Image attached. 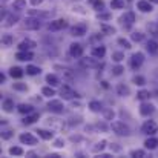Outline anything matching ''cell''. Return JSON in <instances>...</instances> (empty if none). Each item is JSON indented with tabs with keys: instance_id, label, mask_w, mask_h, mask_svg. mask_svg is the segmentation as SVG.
Listing matches in <instances>:
<instances>
[{
	"instance_id": "cell-51",
	"label": "cell",
	"mask_w": 158,
	"mask_h": 158,
	"mask_svg": "<svg viewBox=\"0 0 158 158\" xmlns=\"http://www.w3.org/2000/svg\"><path fill=\"white\" fill-rule=\"evenodd\" d=\"M109 148H110V151H115V152H120V151H121V148H120L118 144H115V143L109 144Z\"/></svg>"
},
{
	"instance_id": "cell-52",
	"label": "cell",
	"mask_w": 158,
	"mask_h": 158,
	"mask_svg": "<svg viewBox=\"0 0 158 158\" xmlns=\"http://www.w3.org/2000/svg\"><path fill=\"white\" fill-rule=\"evenodd\" d=\"M29 3H31L32 6H39V5L43 3V0H29Z\"/></svg>"
},
{
	"instance_id": "cell-4",
	"label": "cell",
	"mask_w": 158,
	"mask_h": 158,
	"mask_svg": "<svg viewBox=\"0 0 158 158\" xmlns=\"http://www.w3.org/2000/svg\"><path fill=\"white\" fill-rule=\"evenodd\" d=\"M100 58H97V57H86V58H81V66H85V68H95V69H100V68H103V63H100L98 61Z\"/></svg>"
},
{
	"instance_id": "cell-36",
	"label": "cell",
	"mask_w": 158,
	"mask_h": 158,
	"mask_svg": "<svg viewBox=\"0 0 158 158\" xmlns=\"http://www.w3.org/2000/svg\"><path fill=\"white\" fill-rule=\"evenodd\" d=\"M42 94L45 95V97H54L55 95V91H54V86H45L43 89H42Z\"/></svg>"
},
{
	"instance_id": "cell-37",
	"label": "cell",
	"mask_w": 158,
	"mask_h": 158,
	"mask_svg": "<svg viewBox=\"0 0 158 158\" xmlns=\"http://www.w3.org/2000/svg\"><path fill=\"white\" fill-rule=\"evenodd\" d=\"M131 39H132L134 42L140 43V42H143V40H144V34H143V32H138V31H135V32H132V34H131Z\"/></svg>"
},
{
	"instance_id": "cell-29",
	"label": "cell",
	"mask_w": 158,
	"mask_h": 158,
	"mask_svg": "<svg viewBox=\"0 0 158 158\" xmlns=\"http://www.w3.org/2000/svg\"><path fill=\"white\" fill-rule=\"evenodd\" d=\"M2 107H3V110L5 112H12L14 110V102L11 100V98H6V100H3V105H2Z\"/></svg>"
},
{
	"instance_id": "cell-2",
	"label": "cell",
	"mask_w": 158,
	"mask_h": 158,
	"mask_svg": "<svg viewBox=\"0 0 158 158\" xmlns=\"http://www.w3.org/2000/svg\"><path fill=\"white\" fill-rule=\"evenodd\" d=\"M40 26H42L40 19H35V17H32V15L26 17L25 22H23V28H25V29H29V31H37V29H40Z\"/></svg>"
},
{
	"instance_id": "cell-58",
	"label": "cell",
	"mask_w": 158,
	"mask_h": 158,
	"mask_svg": "<svg viewBox=\"0 0 158 158\" xmlns=\"http://www.w3.org/2000/svg\"><path fill=\"white\" fill-rule=\"evenodd\" d=\"M98 127H100L102 131H106V126H105V123H102V124H98Z\"/></svg>"
},
{
	"instance_id": "cell-56",
	"label": "cell",
	"mask_w": 158,
	"mask_h": 158,
	"mask_svg": "<svg viewBox=\"0 0 158 158\" xmlns=\"http://www.w3.org/2000/svg\"><path fill=\"white\" fill-rule=\"evenodd\" d=\"M48 158H60V155H58V154H49Z\"/></svg>"
},
{
	"instance_id": "cell-31",
	"label": "cell",
	"mask_w": 158,
	"mask_h": 158,
	"mask_svg": "<svg viewBox=\"0 0 158 158\" xmlns=\"http://www.w3.org/2000/svg\"><path fill=\"white\" fill-rule=\"evenodd\" d=\"M40 72H42V69H40L39 66H34V64L26 66V74H28V75H39Z\"/></svg>"
},
{
	"instance_id": "cell-20",
	"label": "cell",
	"mask_w": 158,
	"mask_h": 158,
	"mask_svg": "<svg viewBox=\"0 0 158 158\" xmlns=\"http://www.w3.org/2000/svg\"><path fill=\"white\" fill-rule=\"evenodd\" d=\"M105 54H106V48L102 46V45H97V46L92 48V51H91V55H94V57H97V58H103Z\"/></svg>"
},
{
	"instance_id": "cell-35",
	"label": "cell",
	"mask_w": 158,
	"mask_h": 158,
	"mask_svg": "<svg viewBox=\"0 0 158 158\" xmlns=\"http://www.w3.org/2000/svg\"><path fill=\"white\" fill-rule=\"evenodd\" d=\"M17 110H19L20 114H31L34 109H32L31 105H19L17 106Z\"/></svg>"
},
{
	"instance_id": "cell-3",
	"label": "cell",
	"mask_w": 158,
	"mask_h": 158,
	"mask_svg": "<svg viewBox=\"0 0 158 158\" xmlns=\"http://www.w3.org/2000/svg\"><path fill=\"white\" fill-rule=\"evenodd\" d=\"M141 132L146 134V135H155L158 132V124L154 121V120H148L143 123L141 126Z\"/></svg>"
},
{
	"instance_id": "cell-15",
	"label": "cell",
	"mask_w": 158,
	"mask_h": 158,
	"mask_svg": "<svg viewBox=\"0 0 158 158\" xmlns=\"http://www.w3.org/2000/svg\"><path fill=\"white\" fill-rule=\"evenodd\" d=\"M154 112H155V106L152 105V103H141V106H140V114L143 117H149Z\"/></svg>"
},
{
	"instance_id": "cell-48",
	"label": "cell",
	"mask_w": 158,
	"mask_h": 158,
	"mask_svg": "<svg viewBox=\"0 0 158 158\" xmlns=\"http://www.w3.org/2000/svg\"><path fill=\"white\" fill-rule=\"evenodd\" d=\"M123 58H124V54L123 52H114L112 54V60H114V61H117V63H120Z\"/></svg>"
},
{
	"instance_id": "cell-27",
	"label": "cell",
	"mask_w": 158,
	"mask_h": 158,
	"mask_svg": "<svg viewBox=\"0 0 158 158\" xmlns=\"http://www.w3.org/2000/svg\"><path fill=\"white\" fill-rule=\"evenodd\" d=\"M12 42H14V39H12L11 34H3L2 35V46H5V48L12 46Z\"/></svg>"
},
{
	"instance_id": "cell-39",
	"label": "cell",
	"mask_w": 158,
	"mask_h": 158,
	"mask_svg": "<svg viewBox=\"0 0 158 158\" xmlns=\"http://www.w3.org/2000/svg\"><path fill=\"white\" fill-rule=\"evenodd\" d=\"M149 97H151V92H149V91H144V89H141V91L137 94V98H138V100H141V102L149 100Z\"/></svg>"
},
{
	"instance_id": "cell-53",
	"label": "cell",
	"mask_w": 158,
	"mask_h": 158,
	"mask_svg": "<svg viewBox=\"0 0 158 158\" xmlns=\"http://www.w3.org/2000/svg\"><path fill=\"white\" fill-rule=\"evenodd\" d=\"M98 19H102V20H109V19H110V14H98Z\"/></svg>"
},
{
	"instance_id": "cell-45",
	"label": "cell",
	"mask_w": 158,
	"mask_h": 158,
	"mask_svg": "<svg viewBox=\"0 0 158 158\" xmlns=\"http://www.w3.org/2000/svg\"><path fill=\"white\" fill-rule=\"evenodd\" d=\"M132 81L137 85V86H143L144 83H146V80H144V77H141V75H135L134 78H132Z\"/></svg>"
},
{
	"instance_id": "cell-43",
	"label": "cell",
	"mask_w": 158,
	"mask_h": 158,
	"mask_svg": "<svg viewBox=\"0 0 158 158\" xmlns=\"http://www.w3.org/2000/svg\"><path fill=\"white\" fill-rule=\"evenodd\" d=\"M131 157H134V158H143V157H146V152H144L143 149H137V151H132V152H131Z\"/></svg>"
},
{
	"instance_id": "cell-17",
	"label": "cell",
	"mask_w": 158,
	"mask_h": 158,
	"mask_svg": "<svg viewBox=\"0 0 158 158\" xmlns=\"http://www.w3.org/2000/svg\"><path fill=\"white\" fill-rule=\"evenodd\" d=\"M117 94H118L120 97H127V95H131V89H129L127 85L118 83V85H117Z\"/></svg>"
},
{
	"instance_id": "cell-49",
	"label": "cell",
	"mask_w": 158,
	"mask_h": 158,
	"mask_svg": "<svg viewBox=\"0 0 158 158\" xmlns=\"http://www.w3.org/2000/svg\"><path fill=\"white\" fill-rule=\"evenodd\" d=\"M103 114H105V120H114V110L112 109H106V110H103Z\"/></svg>"
},
{
	"instance_id": "cell-57",
	"label": "cell",
	"mask_w": 158,
	"mask_h": 158,
	"mask_svg": "<svg viewBox=\"0 0 158 158\" xmlns=\"http://www.w3.org/2000/svg\"><path fill=\"white\" fill-rule=\"evenodd\" d=\"M35 155H37V154H35V152H28V154H26V157H35Z\"/></svg>"
},
{
	"instance_id": "cell-8",
	"label": "cell",
	"mask_w": 158,
	"mask_h": 158,
	"mask_svg": "<svg viewBox=\"0 0 158 158\" xmlns=\"http://www.w3.org/2000/svg\"><path fill=\"white\" fill-rule=\"evenodd\" d=\"M64 28H68V22L64 20V19H57V20H52L49 25H48V29L49 31H61V29H64Z\"/></svg>"
},
{
	"instance_id": "cell-47",
	"label": "cell",
	"mask_w": 158,
	"mask_h": 158,
	"mask_svg": "<svg viewBox=\"0 0 158 158\" xmlns=\"http://www.w3.org/2000/svg\"><path fill=\"white\" fill-rule=\"evenodd\" d=\"M54 148H57V149H61V148H64V140L63 138H57V140H54Z\"/></svg>"
},
{
	"instance_id": "cell-42",
	"label": "cell",
	"mask_w": 158,
	"mask_h": 158,
	"mask_svg": "<svg viewBox=\"0 0 158 158\" xmlns=\"http://www.w3.org/2000/svg\"><path fill=\"white\" fill-rule=\"evenodd\" d=\"M11 137H12V129H9V127L2 129V138L3 140H9Z\"/></svg>"
},
{
	"instance_id": "cell-61",
	"label": "cell",
	"mask_w": 158,
	"mask_h": 158,
	"mask_svg": "<svg viewBox=\"0 0 158 158\" xmlns=\"http://www.w3.org/2000/svg\"><path fill=\"white\" fill-rule=\"evenodd\" d=\"M127 2H132V0H127Z\"/></svg>"
},
{
	"instance_id": "cell-12",
	"label": "cell",
	"mask_w": 158,
	"mask_h": 158,
	"mask_svg": "<svg viewBox=\"0 0 158 158\" xmlns=\"http://www.w3.org/2000/svg\"><path fill=\"white\" fill-rule=\"evenodd\" d=\"M19 140H20L22 144H28V146H35V144L39 143V140H37L32 134H22V135L19 137Z\"/></svg>"
},
{
	"instance_id": "cell-13",
	"label": "cell",
	"mask_w": 158,
	"mask_h": 158,
	"mask_svg": "<svg viewBox=\"0 0 158 158\" xmlns=\"http://www.w3.org/2000/svg\"><path fill=\"white\" fill-rule=\"evenodd\" d=\"M54 68H55L57 71H60L61 77H63L66 81H72V80H74V72H72L69 68H63V66H58V64H55Z\"/></svg>"
},
{
	"instance_id": "cell-10",
	"label": "cell",
	"mask_w": 158,
	"mask_h": 158,
	"mask_svg": "<svg viewBox=\"0 0 158 158\" xmlns=\"http://www.w3.org/2000/svg\"><path fill=\"white\" fill-rule=\"evenodd\" d=\"M2 22H3V26H5V28H11V26H14V25L19 22V15H15L14 12H8V14L2 19Z\"/></svg>"
},
{
	"instance_id": "cell-24",
	"label": "cell",
	"mask_w": 158,
	"mask_h": 158,
	"mask_svg": "<svg viewBox=\"0 0 158 158\" xmlns=\"http://www.w3.org/2000/svg\"><path fill=\"white\" fill-rule=\"evenodd\" d=\"M146 49L149 51V54H157L158 52V42L157 40H149L146 43Z\"/></svg>"
},
{
	"instance_id": "cell-22",
	"label": "cell",
	"mask_w": 158,
	"mask_h": 158,
	"mask_svg": "<svg viewBox=\"0 0 158 158\" xmlns=\"http://www.w3.org/2000/svg\"><path fill=\"white\" fill-rule=\"evenodd\" d=\"M9 75H11L12 78H22V77H23V69H20L19 66H12V68L9 69Z\"/></svg>"
},
{
	"instance_id": "cell-44",
	"label": "cell",
	"mask_w": 158,
	"mask_h": 158,
	"mask_svg": "<svg viewBox=\"0 0 158 158\" xmlns=\"http://www.w3.org/2000/svg\"><path fill=\"white\" fill-rule=\"evenodd\" d=\"M118 45H120V46H123L124 49H131V48H132L131 42H129V40H126V39H118Z\"/></svg>"
},
{
	"instance_id": "cell-1",
	"label": "cell",
	"mask_w": 158,
	"mask_h": 158,
	"mask_svg": "<svg viewBox=\"0 0 158 158\" xmlns=\"http://www.w3.org/2000/svg\"><path fill=\"white\" fill-rule=\"evenodd\" d=\"M110 129H112L114 134H117L120 137H129L131 135V127L126 123H123V121H112L110 123Z\"/></svg>"
},
{
	"instance_id": "cell-11",
	"label": "cell",
	"mask_w": 158,
	"mask_h": 158,
	"mask_svg": "<svg viewBox=\"0 0 158 158\" xmlns=\"http://www.w3.org/2000/svg\"><path fill=\"white\" fill-rule=\"evenodd\" d=\"M48 109L51 112H54V114H61L64 110V105H63L61 100H51L48 103Z\"/></svg>"
},
{
	"instance_id": "cell-7",
	"label": "cell",
	"mask_w": 158,
	"mask_h": 158,
	"mask_svg": "<svg viewBox=\"0 0 158 158\" xmlns=\"http://www.w3.org/2000/svg\"><path fill=\"white\" fill-rule=\"evenodd\" d=\"M134 22H135V14H134L132 11H127V12H124V14L120 17V23H121L124 28H131V26L134 25Z\"/></svg>"
},
{
	"instance_id": "cell-60",
	"label": "cell",
	"mask_w": 158,
	"mask_h": 158,
	"mask_svg": "<svg viewBox=\"0 0 158 158\" xmlns=\"http://www.w3.org/2000/svg\"><path fill=\"white\" fill-rule=\"evenodd\" d=\"M3 2H8V0H3Z\"/></svg>"
},
{
	"instance_id": "cell-6",
	"label": "cell",
	"mask_w": 158,
	"mask_h": 158,
	"mask_svg": "<svg viewBox=\"0 0 158 158\" xmlns=\"http://www.w3.org/2000/svg\"><path fill=\"white\" fill-rule=\"evenodd\" d=\"M129 63H131V68H132V69H140V68H141V64L144 63V54L143 52L132 54V57H131Z\"/></svg>"
},
{
	"instance_id": "cell-32",
	"label": "cell",
	"mask_w": 158,
	"mask_h": 158,
	"mask_svg": "<svg viewBox=\"0 0 158 158\" xmlns=\"http://www.w3.org/2000/svg\"><path fill=\"white\" fill-rule=\"evenodd\" d=\"M148 31H149L154 37L158 39V22H151V23L148 25Z\"/></svg>"
},
{
	"instance_id": "cell-34",
	"label": "cell",
	"mask_w": 158,
	"mask_h": 158,
	"mask_svg": "<svg viewBox=\"0 0 158 158\" xmlns=\"http://www.w3.org/2000/svg\"><path fill=\"white\" fill-rule=\"evenodd\" d=\"M89 3L95 8V11H103L105 9V2L103 0H89Z\"/></svg>"
},
{
	"instance_id": "cell-14",
	"label": "cell",
	"mask_w": 158,
	"mask_h": 158,
	"mask_svg": "<svg viewBox=\"0 0 158 158\" xmlns=\"http://www.w3.org/2000/svg\"><path fill=\"white\" fill-rule=\"evenodd\" d=\"M69 54H71L74 58L83 57V46H81L80 43H71V46H69Z\"/></svg>"
},
{
	"instance_id": "cell-55",
	"label": "cell",
	"mask_w": 158,
	"mask_h": 158,
	"mask_svg": "<svg viewBox=\"0 0 158 158\" xmlns=\"http://www.w3.org/2000/svg\"><path fill=\"white\" fill-rule=\"evenodd\" d=\"M5 80H6L5 74H0V83H5Z\"/></svg>"
},
{
	"instance_id": "cell-50",
	"label": "cell",
	"mask_w": 158,
	"mask_h": 158,
	"mask_svg": "<svg viewBox=\"0 0 158 158\" xmlns=\"http://www.w3.org/2000/svg\"><path fill=\"white\" fill-rule=\"evenodd\" d=\"M123 71H124V68L118 64V66H115V68L112 69V74H114V75H121V74H123Z\"/></svg>"
},
{
	"instance_id": "cell-19",
	"label": "cell",
	"mask_w": 158,
	"mask_h": 158,
	"mask_svg": "<svg viewBox=\"0 0 158 158\" xmlns=\"http://www.w3.org/2000/svg\"><path fill=\"white\" fill-rule=\"evenodd\" d=\"M137 8L141 11V12H151L154 8H152V3H149L148 0H140L137 3Z\"/></svg>"
},
{
	"instance_id": "cell-23",
	"label": "cell",
	"mask_w": 158,
	"mask_h": 158,
	"mask_svg": "<svg viewBox=\"0 0 158 158\" xmlns=\"http://www.w3.org/2000/svg\"><path fill=\"white\" fill-rule=\"evenodd\" d=\"M39 117H40V115L35 114V112H34V114H29V115H26V117L22 120V123H23V124H32V123H35V121L39 120Z\"/></svg>"
},
{
	"instance_id": "cell-33",
	"label": "cell",
	"mask_w": 158,
	"mask_h": 158,
	"mask_svg": "<svg viewBox=\"0 0 158 158\" xmlns=\"http://www.w3.org/2000/svg\"><path fill=\"white\" fill-rule=\"evenodd\" d=\"M89 109H91L92 112H102V110H103V105H102L100 102H95V100H94V102L89 103Z\"/></svg>"
},
{
	"instance_id": "cell-5",
	"label": "cell",
	"mask_w": 158,
	"mask_h": 158,
	"mask_svg": "<svg viewBox=\"0 0 158 158\" xmlns=\"http://www.w3.org/2000/svg\"><path fill=\"white\" fill-rule=\"evenodd\" d=\"M60 95H61L63 100H72V98L78 97V94H77L69 85H63V86H61V89H60Z\"/></svg>"
},
{
	"instance_id": "cell-16",
	"label": "cell",
	"mask_w": 158,
	"mask_h": 158,
	"mask_svg": "<svg viewBox=\"0 0 158 158\" xmlns=\"http://www.w3.org/2000/svg\"><path fill=\"white\" fill-rule=\"evenodd\" d=\"M37 46V43L35 42H32V40H29V39H26V40H23L20 45H19V51H31L32 48H35Z\"/></svg>"
},
{
	"instance_id": "cell-59",
	"label": "cell",
	"mask_w": 158,
	"mask_h": 158,
	"mask_svg": "<svg viewBox=\"0 0 158 158\" xmlns=\"http://www.w3.org/2000/svg\"><path fill=\"white\" fill-rule=\"evenodd\" d=\"M151 2H154V3H158V0H151Z\"/></svg>"
},
{
	"instance_id": "cell-9",
	"label": "cell",
	"mask_w": 158,
	"mask_h": 158,
	"mask_svg": "<svg viewBox=\"0 0 158 158\" xmlns=\"http://www.w3.org/2000/svg\"><path fill=\"white\" fill-rule=\"evenodd\" d=\"M86 32H88V26H86V23H77L75 26L71 28V34H72L74 37H83Z\"/></svg>"
},
{
	"instance_id": "cell-26",
	"label": "cell",
	"mask_w": 158,
	"mask_h": 158,
	"mask_svg": "<svg viewBox=\"0 0 158 158\" xmlns=\"http://www.w3.org/2000/svg\"><path fill=\"white\" fill-rule=\"evenodd\" d=\"M46 83L49 86H58L60 85V78L55 75V74H48L46 75Z\"/></svg>"
},
{
	"instance_id": "cell-18",
	"label": "cell",
	"mask_w": 158,
	"mask_h": 158,
	"mask_svg": "<svg viewBox=\"0 0 158 158\" xmlns=\"http://www.w3.org/2000/svg\"><path fill=\"white\" fill-rule=\"evenodd\" d=\"M15 58L20 60V61H28V60H32L34 58V54L31 51H19L15 54Z\"/></svg>"
},
{
	"instance_id": "cell-46",
	"label": "cell",
	"mask_w": 158,
	"mask_h": 158,
	"mask_svg": "<svg viewBox=\"0 0 158 158\" xmlns=\"http://www.w3.org/2000/svg\"><path fill=\"white\" fill-rule=\"evenodd\" d=\"M12 88L15 89V91H28V86H26V83H14L12 85Z\"/></svg>"
},
{
	"instance_id": "cell-28",
	"label": "cell",
	"mask_w": 158,
	"mask_h": 158,
	"mask_svg": "<svg viewBox=\"0 0 158 158\" xmlns=\"http://www.w3.org/2000/svg\"><path fill=\"white\" fill-rule=\"evenodd\" d=\"M106 144H107V141H106V140H102V141L95 143V144L92 146V152H94V154H100V152L106 148Z\"/></svg>"
},
{
	"instance_id": "cell-54",
	"label": "cell",
	"mask_w": 158,
	"mask_h": 158,
	"mask_svg": "<svg viewBox=\"0 0 158 158\" xmlns=\"http://www.w3.org/2000/svg\"><path fill=\"white\" fill-rule=\"evenodd\" d=\"M98 157L100 158H110L112 155H109V154H98Z\"/></svg>"
},
{
	"instance_id": "cell-38",
	"label": "cell",
	"mask_w": 158,
	"mask_h": 158,
	"mask_svg": "<svg viewBox=\"0 0 158 158\" xmlns=\"http://www.w3.org/2000/svg\"><path fill=\"white\" fill-rule=\"evenodd\" d=\"M9 155L20 157V155H23V149L20 146H12V148H9Z\"/></svg>"
},
{
	"instance_id": "cell-40",
	"label": "cell",
	"mask_w": 158,
	"mask_h": 158,
	"mask_svg": "<svg viewBox=\"0 0 158 158\" xmlns=\"http://www.w3.org/2000/svg\"><path fill=\"white\" fill-rule=\"evenodd\" d=\"M110 8L112 9H121V8H124V0H110Z\"/></svg>"
},
{
	"instance_id": "cell-25",
	"label": "cell",
	"mask_w": 158,
	"mask_h": 158,
	"mask_svg": "<svg viewBox=\"0 0 158 158\" xmlns=\"http://www.w3.org/2000/svg\"><path fill=\"white\" fill-rule=\"evenodd\" d=\"M35 132H37V134H39V137H40V138H43V140H51V138L54 137V132L46 131V129H37Z\"/></svg>"
},
{
	"instance_id": "cell-30",
	"label": "cell",
	"mask_w": 158,
	"mask_h": 158,
	"mask_svg": "<svg viewBox=\"0 0 158 158\" xmlns=\"http://www.w3.org/2000/svg\"><path fill=\"white\" fill-rule=\"evenodd\" d=\"M12 9H15V11H23V9H26V0H14Z\"/></svg>"
},
{
	"instance_id": "cell-41",
	"label": "cell",
	"mask_w": 158,
	"mask_h": 158,
	"mask_svg": "<svg viewBox=\"0 0 158 158\" xmlns=\"http://www.w3.org/2000/svg\"><path fill=\"white\" fill-rule=\"evenodd\" d=\"M102 32L106 35H110V34H115V28L114 26H109V25H102Z\"/></svg>"
},
{
	"instance_id": "cell-21",
	"label": "cell",
	"mask_w": 158,
	"mask_h": 158,
	"mask_svg": "<svg viewBox=\"0 0 158 158\" xmlns=\"http://www.w3.org/2000/svg\"><path fill=\"white\" fill-rule=\"evenodd\" d=\"M144 148H146V149H149V151L157 149V148H158V138H155V137L148 138V140L144 141Z\"/></svg>"
}]
</instances>
